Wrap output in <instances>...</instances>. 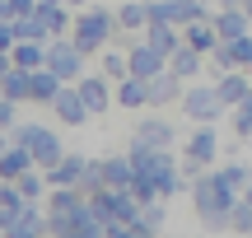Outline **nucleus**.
Returning <instances> with one entry per match:
<instances>
[{
	"label": "nucleus",
	"mask_w": 252,
	"mask_h": 238,
	"mask_svg": "<svg viewBox=\"0 0 252 238\" xmlns=\"http://www.w3.org/2000/svg\"><path fill=\"white\" fill-rule=\"evenodd\" d=\"M112 37H117V19H112V9H103V5L80 9V14L70 19V42L80 47L84 56H89V52H103V47H112Z\"/></svg>",
	"instance_id": "f257e3e1"
},
{
	"label": "nucleus",
	"mask_w": 252,
	"mask_h": 238,
	"mask_svg": "<svg viewBox=\"0 0 252 238\" xmlns=\"http://www.w3.org/2000/svg\"><path fill=\"white\" fill-rule=\"evenodd\" d=\"M182 112H187L191 121H196V126H215L220 117H224V103H220V93H215V84H187V89H182Z\"/></svg>",
	"instance_id": "f03ea898"
},
{
	"label": "nucleus",
	"mask_w": 252,
	"mask_h": 238,
	"mask_svg": "<svg viewBox=\"0 0 252 238\" xmlns=\"http://www.w3.org/2000/svg\"><path fill=\"white\" fill-rule=\"evenodd\" d=\"M42 70H52L61 84H75L84 75V52L70 37H52V42H47V56H42Z\"/></svg>",
	"instance_id": "7ed1b4c3"
},
{
	"label": "nucleus",
	"mask_w": 252,
	"mask_h": 238,
	"mask_svg": "<svg viewBox=\"0 0 252 238\" xmlns=\"http://www.w3.org/2000/svg\"><path fill=\"white\" fill-rule=\"evenodd\" d=\"M173 140H178V126L163 121L159 112H150L145 121H135V131H131V145H140V149H173Z\"/></svg>",
	"instance_id": "20e7f679"
},
{
	"label": "nucleus",
	"mask_w": 252,
	"mask_h": 238,
	"mask_svg": "<svg viewBox=\"0 0 252 238\" xmlns=\"http://www.w3.org/2000/svg\"><path fill=\"white\" fill-rule=\"evenodd\" d=\"M220 154H224V149H220V131L215 126H196L187 136V145H182V159H191V164H201V168H215Z\"/></svg>",
	"instance_id": "39448f33"
},
{
	"label": "nucleus",
	"mask_w": 252,
	"mask_h": 238,
	"mask_svg": "<svg viewBox=\"0 0 252 238\" xmlns=\"http://www.w3.org/2000/svg\"><path fill=\"white\" fill-rule=\"evenodd\" d=\"M75 93H80L89 117H103V112L112 108V80H103V75H80V80H75Z\"/></svg>",
	"instance_id": "423d86ee"
},
{
	"label": "nucleus",
	"mask_w": 252,
	"mask_h": 238,
	"mask_svg": "<svg viewBox=\"0 0 252 238\" xmlns=\"http://www.w3.org/2000/svg\"><path fill=\"white\" fill-rule=\"evenodd\" d=\"M182 89H187V84H182L178 75L159 70L154 80H145V108H173V103L182 98Z\"/></svg>",
	"instance_id": "0eeeda50"
},
{
	"label": "nucleus",
	"mask_w": 252,
	"mask_h": 238,
	"mask_svg": "<svg viewBox=\"0 0 252 238\" xmlns=\"http://www.w3.org/2000/svg\"><path fill=\"white\" fill-rule=\"evenodd\" d=\"M47 108H52V117L65 121V126H84V121H89V112H84V103H80V93H75V84H61V89H56V98L47 103Z\"/></svg>",
	"instance_id": "6e6552de"
},
{
	"label": "nucleus",
	"mask_w": 252,
	"mask_h": 238,
	"mask_svg": "<svg viewBox=\"0 0 252 238\" xmlns=\"http://www.w3.org/2000/svg\"><path fill=\"white\" fill-rule=\"evenodd\" d=\"M210 28H215L220 42H234V37H243L248 28H252V19L238 5H229V9H215V14H210Z\"/></svg>",
	"instance_id": "1a4fd4ad"
},
{
	"label": "nucleus",
	"mask_w": 252,
	"mask_h": 238,
	"mask_svg": "<svg viewBox=\"0 0 252 238\" xmlns=\"http://www.w3.org/2000/svg\"><path fill=\"white\" fill-rule=\"evenodd\" d=\"M215 93H220V103H224V108H238L243 98H252V80H248V70H229V75H220V80H215Z\"/></svg>",
	"instance_id": "9d476101"
},
{
	"label": "nucleus",
	"mask_w": 252,
	"mask_h": 238,
	"mask_svg": "<svg viewBox=\"0 0 252 238\" xmlns=\"http://www.w3.org/2000/svg\"><path fill=\"white\" fill-rule=\"evenodd\" d=\"M201 65H206V56H196L191 47H178V52H168V61H163V70L168 75H178L182 84H191L201 75Z\"/></svg>",
	"instance_id": "9b49d317"
},
{
	"label": "nucleus",
	"mask_w": 252,
	"mask_h": 238,
	"mask_svg": "<svg viewBox=\"0 0 252 238\" xmlns=\"http://www.w3.org/2000/svg\"><path fill=\"white\" fill-rule=\"evenodd\" d=\"M178 33H182V47H191L196 56H210L220 47V37H215L210 24H187V28H178Z\"/></svg>",
	"instance_id": "f8f14e48"
},
{
	"label": "nucleus",
	"mask_w": 252,
	"mask_h": 238,
	"mask_svg": "<svg viewBox=\"0 0 252 238\" xmlns=\"http://www.w3.org/2000/svg\"><path fill=\"white\" fill-rule=\"evenodd\" d=\"M117 33H145V0H117Z\"/></svg>",
	"instance_id": "ddd939ff"
},
{
	"label": "nucleus",
	"mask_w": 252,
	"mask_h": 238,
	"mask_svg": "<svg viewBox=\"0 0 252 238\" xmlns=\"http://www.w3.org/2000/svg\"><path fill=\"white\" fill-rule=\"evenodd\" d=\"M56 89H61V80H56L52 70H28V98L33 103H52Z\"/></svg>",
	"instance_id": "4468645a"
},
{
	"label": "nucleus",
	"mask_w": 252,
	"mask_h": 238,
	"mask_svg": "<svg viewBox=\"0 0 252 238\" xmlns=\"http://www.w3.org/2000/svg\"><path fill=\"white\" fill-rule=\"evenodd\" d=\"M112 103H122V108H145V80H135V75H122L117 89H112Z\"/></svg>",
	"instance_id": "2eb2a0df"
},
{
	"label": "nucleus",
	"mask_w": 252,
	"mask_h": 238,
	"mask_svg": "<svg viewBox=\"0 0 252 238\" xmlns=\"http://www.w3.org/2000/svg\"><path fill=\"white\" fill-rule=\"evenodd\" d=\"M0 98L24 103V98H28V70H14V65H9V75L0 80Z\"/></svg>",
	"instance_id": "dca6fc26"
},
{
	"label": "nucleus",
	"mask_w": 252,
	"mask_h": 238,
	"mask_svg": "<svg viewBox=\"0 0 252 238\" xmlns=\"http://www.w3.org/2000/svg\"><path fill=\"white\" fill-rule=\"evenodd\" d=\"M98 56H103V70H98V75H103V80H112V84H117L122 75H126V52H117V47H103Z\"/></svg>",
	"instance_id": "f3484780"
},
{
	"label": "nucleus",
	"mask_w": 252,
	"mask_h": 238,
	"mask_svg": "<svg viewBox=\"0 0 252 238\" xmlns=\"http://www.w3.org/2000/svg\"><path fill=\"white\" fill-rule=\"evenodd\" d=\"M229 229H234L238 238H252V206L234 201V210H229Z\"/></svg>",
	"instance_id": "a211bd4d"
},
{
	"label": "nucleus",
	"mask_w": 252,
	"mask_h": 238,
	"mask_svg": "<svg viewBox=\"0 0 252 238\" xmlns=\"http://www.w3.org/2000/svg\"><path fill=\"white\" fill-rule=\"evenodd\" d=\"M14 103H9V98H0V131H9V126H14Z\"/></svg>",
	"instance_id": "6ab92c4d"
},
{
	"label": "nucleus",
	"mask_w": 252,
	"mask_h": 238,
	"mask_svg": "<svg viewBox=\"0 0 252 238\" xmlns=\"http://www.w3.org/2000/svg\"><path fill=\"white\" fill-rule=\"evenodd\" d=\"M65 9H89V0H61Z\"/></svg>",
	"instance_id": "aec40b11"
},
{
	"label": "nucleus",
	"mask_w": 252,
	"mask_h": 238,
	"mask_svg": "<svg viewBox=\"0 0 252 238\" xmlns=\"http://www.w3.org/2000/svg\"><path fill=\"white\" fill-rule=\"evenodd\" d=\"M5 75H9V56L0 52V80H5Z\"/></svg>",
	"instance_id": "412c9836"
}]
</instances>
